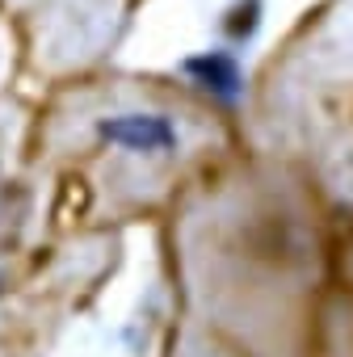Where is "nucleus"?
<instances>
[{"label": "nucleus", "instance_id": "obj_3", "mask_svg": "<svg viewBox=\"0 0 353 357\" xmlns=\"http://www.w3.org/2000/svg\"><path fill=\"white\" fill-rule=\"evenodd\" d=\"M181 72L202 89L211 93L215 101L223 105H236L244 97V72H240V59L232 51H202V55H190L181 63Z\"/></svg>", "mask_w": 353, "mask_h": 357}, {"label": "nucleus", "instance_id": "obj_1", "mask_svg": "<svg viewBox=\"0 0 353 357\" xmlns=\"http://www.w3.org/2000/svg\"><path fill=\"white\" fill-rule=\"evenodd\" d=\"M59 324L63 319H55V298L43 282L0 290V357H47Z\"/></svg>", "mask_w": 353, "mask_h": 357}, {"label": "nucleus", "instance_id": "obj_2", "mask_svg": "<svg viewBox=\"0 0 353 357\" xmlns=\"http://www.w3.org/2000/svg\"><path fill=\"white\" fill-rule=\"evenodd\" d=\"M93 135L105 147H118L130 155H164V151L181 147V130H176V122L168 114H143V109L105 114L93 122Z\"/></svg>", "mask_w": 353, "mask_h": 357}, {"label": "nucleus", "instance_id": "obj_4", "mask_svg": "<svg viewBox=\"0 0 353 357\" xmlns=\"http://www.w3.org/2000/svg\"><path fill=\"white\" fill-rule=\"evenodd\" d=\"M261 0H240V5L227 13V22H223V30H227V38L232 43H248L253 34H257V26H261Z\"/></svg>", "mask_w": 353, "mask_h": 357}]
</instances>
